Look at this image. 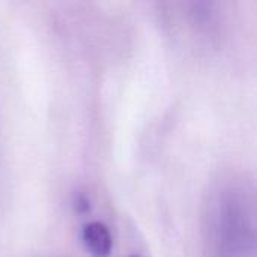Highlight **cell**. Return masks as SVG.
I'll return each mask as SVG.
<instances>
[{
  "label": "cell",
  "instance_id": "1",
  "mask_svg": "<svg viewBox=\"0 0 257 257\" xmlns=\"http://www.w3.org/2000/svg\"><path fill=\"white\" fill-rule=\"evenodd\" d=\"M206 257H256V209L251 187L244 179H220L205 206Z\"/></svg>",
  "mask_w": 257,
  "mask_h": 257
},
{
  "label": "cell",
  "instance_id": "2",
  "mask_svg": "<svg viewBox=\"0 0 257 257\" xmlns=\"http://www.w3.org/2000/svg\"><path fill=\"white\" fill-rule=\"evenodd\" d=\"M81 239L87 253L92 257H111L113 238L104 223L92 221L84 224Z\"/></svg>",
  "mask_w": 257,
  "mask_h": 257
},
{
  "label": "cell",
  "instance_id": "3",
  "mask_svg": "<svg viewBox=\"0 0 257 257\" xmlns=\"http://www.w3.org/2000/svg\"><path fill=\"white\" fill-rule=\"evenodd\" d=\"M72 203H74V209L78 214H87L90 211V200L84 193H75Z\"/></svg>",
  "mask_w": 257,
  "mask_h": 257
},
{
  "label": "cell",
  "instance_id": "4",
  "mask_svg": "<svg viewBox=\"0 0 257 257\" xmlns=\"http://www.w3.org/2000/svg\"><path fill=\"white\" fill-rule=\"evenodd\" d=\"M130 257H142V256H137V254H133V256H130Z\"/></svg>",
  "mask_w": 257,
  "mask_h": 257
}]
</instances>
